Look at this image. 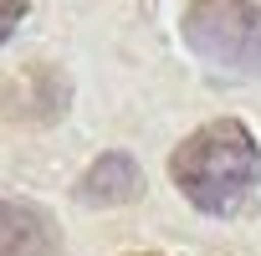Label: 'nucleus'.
Wrapping results in <instances>:
<instances>
[{
	"label": "nucleus",
	"instance_id": "obj_2",
	"mask_svg": "<svg viewBox=\"0 0 261 256\" xmlns=\"http://www.w3.org/2000/svg\"><path fill=\"white\" fill-rule=\"evenodd\" d=\"M179 31L200 62L261 82V6L256 0H190L179 16Z\"/></svg>",
	"mask_w": 261,
	"mask_h": 256
},
{
	"label": "nucleus",
	"instance_id": "obj_7",
	"mask_svg": "<svg viewBox=\"0 0 261 256\" xmlns=\"http://www.w3.org/2000/svg\"><path fill=\"white\" fill-rule=\"evenodd\" d=\"M128 256H159V251H128Z\"/></svg>",
	"mask_w": 261,
	"mask_h": 256
},
{
	"label": "nucleus",
	"instance_id": "obj_5",
	"mask_svg": "<svg viewBox=\"0 0 261 256\" xmlns=\"http://www.w3.org/2000/svg\"><path fill=\"white\" fill-rule=\"evenodd\" d=\"M62 82V72H51V67H21L16 72V82L0 92V103H6L16 118H31V123H51L62 108H67V97H46V87H57Z\"/></svg>",
	"mask_w": 261,
	"mask_h": 256
},
{
	"label": "nucleus",
	"instance_id": "obj_1",
	"mask_svg": "<svg viewBox=\"0 0 261 256\" xmlns=\"http://www.w3.org/2000/svg\"><path fill=\"white\" fill-rule=\"evenodd\" d=\"M169 180L195 210L230 215L261 185V144L241 118H210L169 154Z\"/></svg>",
	"mask_w": 261,
	"mask_h": 256
},
{
	"label": "nucleus",
	"instance_id": "obj_6",
	"mask_svg": "<svg viewBox=\"0 0 261 256\" xmlns=\"http://www.w3.org/2000/svg\"><path fill=\"white\" fill-rule=\"evenodd\" d=\"M21 16H26V0H0V46H6V41L16 36Z\"/></svg>",
	"mask_w": 261,
	"mask_h": 256
},
{
	"label": "nucleus",
	"instance_id": "obj_3",
	"mask_svg": "<svg viewBox=\"0 0 261 256\" xmlns=\"http://www.w3.org/2000/svg\"><path fill=\"white\" fill-rule=\"evenodd\" d=\"M0 256H62L57 220L16 195H0Z\"/></svg>",
	"mask_w": 261,
	"mask_h": 256
},
{
	"label": "nucleus",
	"instance_id": "obj_4",
	"mask_svg": "<svg viewBox=\"0 0 261 256\" xmlns=\"http://www.w3.org/2000/svg\"><path fill=\"white\" fill-rule=\"evenodd\" d=\"M144 195V169L134 154L123 149H108L87 164V174L77 180V200L82 205H97V210H113V205H128Z\"/></svg>",
	"mask_w": 261,
	"mask_h": 256
}]
</instances>
